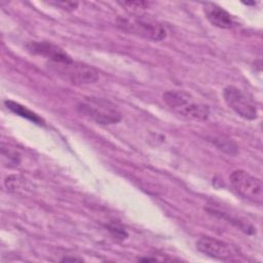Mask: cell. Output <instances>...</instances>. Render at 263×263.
I'll list each match as a JSON object with an SVG mask.
<instances>
[{"mask_svg": "<svg viewBox=\"0 0 263 263\" xmlns=\"http://www.w3.org/2000/svg\"><path fill=\"white\" fill-rule=\"evenodd\" d=\"M22 181L18 176H9L5 179V186L9 191H16L21 188Z\"/></svg>", "mask_w": 263, "mask_h": 263, "instance_id": "cell-13", "label": "cell"}, {"mask_svg": "<svg viewBox=\"0 0 263 263\" xmlns=\"http://www.w3.org/2000/svg\"><path fill=\"white\" fill-rule=\"evenodd\" d=\"M203 12L208 21L215 27L221 29H230L234 26L232 15L216 3H204Z\"/></svg>", "mask_w": 263, "mask_h": 263, "instance_id": "cell-8", "label": "cell"}, {"mask_svg": "<svg viewBox=\"0 0 263 263\" xmlns=\"http://www.w3.org/2000/svg\"><path fill=\"white\" fill-rule=\"evenodd\" d=\"M177 113L179 115H182V116H184L186 118H189V119L204 120L209 117L210 110H209L208 106H205L201 103L192 101L191 103L186 105L184 108H182Z\"/></svg>", "mask_w": 263, "mask_h": 263, "instance_id": "cell-10", "label": "cell"}, {"mask_svg": "<svg viewBox=\"0 0 263 263\" xmlns=\"http://www.w3.org/2000/svg\"><path fill=\"white\" fill-rule=\"evenodd\" d=\"M4 104L7 107V109H9L14 114H16L18 116H22L26 119H29V120L33 121L34 123L43 124V119L40 118L36 113L31 111L27 107H25V106H23V105H21L16 102H13V101H5Z\"/></svg>", "mask_w": 263, "mask_h": 263, "instance_id": "cell-11", "label": "cell"}, {"mask_svg": "<svg viewBox=\"0 0 263 263\" xmlns=\"http://www.w3.org/2000/svg\"><path fill=\"white\" fill-rule=\"evenodd\" d=\"M118 26L126 32L142 36L153 41H161L166 37L165 29L160 24L151 20L142 17L120 18L118 21Z\"/></svg>", "mask_w": 263, "mask_h": 263, "instance_id": "cell-5", "label": "cell"}, {"mask_svg": "<svg viewBox=\"0 0 263 263\" xmlns=\"http://www.w3.org/2000/svg\"><path fill=\"white\" fill-rule=\"evenodd\" d=\"M110 233L115 237V238H118V239H124L126 236H127V233L126 231L124 230V228H122L119 224H116V223H110L106 226Z\"/></svg>", "mask_w": 263, "mask_h": 263, "instance_id": "cell-12", "label": "cell"}, {"mask_svg": "<svg viewBox=\"0 0 263 263\" xmlns=\"http://www.w3.org/2000/svg\"><path fill=\"white\" fill-rule=\"evenodd\" d=\"M223 98L227 106L240 117L254 120L258 117V110L254 101L240 88L228 85L223 90Z\"/></svg>", "mask_w": 263, "mask_h": 263, "instance_id": "cell-4", "label": "cell"}, {"mask_svg": "<svg viewBox=\"0 0 263 263\" xmlns=\"http://www.w3.org/2000/svg\"><path fill=\"white\" fill-rule=\"evenodd\" d=\"M122 5L133 11H137L146 8L148 6V3L144 1H125L122 3Z\"/></svg>", "mask_w": 263, "mask_h": 263, "instance_id": "cell-14", "label": "cell"}, {"mask_svg": "<svg viewBox=\"0 0 263 263\" xmlns=\"http://www.w3.org/2000/svg\"><path fill=\"white\" fill-rule=\"evenodd\" d=\"M49 66L58 75L73 84H89L99 79V73L95 68L72 59L67 62L49 63Z\"/></svg>", "mask_w": 263, "mask_h": 263, "instance_id": "cell-2", "label": "cell"}, {"mask_svg": "<svg viewBox=\"0 0 263 263\" xmlns=\"http://www.w3.org/2000/svg\"><path fill=\"white\" fill-rule=\"evenodd\" d=\"M162 100L172 110H174L177 113L186 105L194 101V98L191 96V93L185 90L171 89L163 92Z\"/></svg>", "mask_w": 263, "mask_h": 263, "instance_id": "cell-9", "label": "cell"}, {"mask_svg": "<svg viewBox=\"0 0 263 263\" xmlns=\"http://www.w3.org/2000/svg\"><path fill=\"white\" fill-rule=\"evenodd\" d=\"M196 248L202 254L219 260H230L235 255L234 250L230 245L208 235L198 238Z\"/></svg>", "mask_w": 263, "mask_h": 263, "instance_id": "cell-6", "label": "cell"}, {"mask_svg": "<svg viewBox=\"0 0 263 263\" xmlns=\"http://www.w3.org/2000/svg\"><path fill=\"white\" fill-rule=\"evenodd\" d=\"M30 52L45 57L49 63H61L71 60V57L58 45L47 41H33L27 45Z\"/></svg>", "mask_w": 263, "mask_h": 263, "instance_id": "cell-7", "label": "cell"}, {"mask_svg": "<svg viewBox=\"0 0 263 263\" xmlns=\"http://www.w3.org/2000/svg\"><path fill=\"white\" fill-rule=\"evenodd\" d=\"M77 109L81 114L102 125L115 124L121 120V114L116 106L105 99L84 98L78 104Z\"/></svg>", "mask_w": 263, "mask_h": 263, "instance_id": "cell-1", "label": "cell"}, {"mask_svg": "<svg viewBox=\"0 0 263 263\" xmlns=\"http://www.w3.org/2000/svg\"><path fill=\"white\" fill-rule=\"evenodd\" d=\"M50 4L55 5L57 7H61L65 10H73L78 6L77 2H50Z\"/></svg>", "mask_w": 263, "mask_h": 263, "instance_id": "cell-15", "label": "cell"}, {"mask_svg": "<svg viewBox=\"0 0 263 263\" xmlns=\"http://www.w3.org/2000/svg\"><path fill=\"white\" fill-rule=\"evenodd\" d=\"M231 187L243 198L262 204L263 185L262 181L243 170H235L229 176Z\"/></svg>", "mask_w": 263, "mask_h": 263, "instance_id": "cell-3", "label": "cell"}]
</instances>
